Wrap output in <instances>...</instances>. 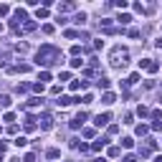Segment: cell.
<instances>
[{"label":"cell","instance_id":"obj_11","mask_svg":"<svg viewBox=\"0 0 162 162\" xmlns=\"http://www.w3.org/2000/svg\"><path fill=\"white\" fill-rule=\"evenodd\" d=\"M134 132H137L139 137H145V134L150 132V127H147V124H137V129H134Z\"/></svg>","mask_w":162,"mask_h":162},{"label":"cell","instance_id":"obj_34","mask_svg":"<svg viewBox=\"0 0 162 162\" xmlns=\"http://www.w3.org/2000/svg\"><path fill=\"white\" fill-rule=\"evenodd\" d=\"M155 46H157V48H162V38H157V40H155Z\"/></svg>","mask_w":162,"mask_h":162},{"label":"cell","instance_id":"obj_19","mask_svg":"<svg viewBox=\"0 0 162 162\" xmlns=\"http://www.w3.org/2000/svg\"><path fill=\"white\" fill-rule=\"evenodd\" d=\"M38 81H40V84H43V81H51V74H48V71H40V76H38Z\"/></svg>","mask_w":162,"mask_h":162},{"label":"cell","instance_id":"obj_17","mask_svg":"<svg viewBox=\"0 0 162 162\" xmlns=\"http://www.w3.org/2000/svg\"><path fill=\"white\" fill-rule=\"evenodd\" d=\"M33 28H36V23H33V20H26V23H23V31H26V33H31Z\"/></svg>","mask_w":162,"mask_h":162},{"label":"cell","instance_id":"obj_30","mask_svg":"<svg viewBox=\"0 0 162 162\" xmlns=\"http://www.w3.org/2000/svg\"><path fill=\"white\" fill-rule=\"evenodd\" d=\"M119 155V147H109V157H117Z\"/></svg>","mask_w":162,"mask_h":162},{"label":"cell","instance_id":"obj_15","mask_svg":"<svg viewBox=\"0 0 162 162\" xmlns=\"http://www.w3.org/2000/svg\"><path fill=\"white\" fill-rule=\"evenodd\" d=\"M0 107H10V96L8 94H0Z\"/></svg>","mask_w":162,"mask_h":162},{"label":"cell","instance_id":"obj_32","mask_svg":"<svg viewBox=\"0 0 162 162\" xmlns=\"http://www.w3.org/2000/svg\"><path fill=\"white\" fill-rule=\"evenodd\" d=\"M5 150H8V142H5V139H3V142H0V155H3V152H5Z\"/></svg>","mask_w":162,"mask_h":162},{"label":"cell","instance_id":"obj_8","mask_svg":"<svg viewBox=\"0 0 162 162\" xmlns=\"http://www.w3.org/2000/svg\"><path fill=\"white\" fill-rule=\"evenodd\" d=\"M117 20H119L122 26H129V23H132V15H129V13H122V15L117 18Z\"/></svg>","mask_w":162,"mask_h":162},{"label":"cell","instance_id":"obj_4","mask_svg":"<svg viewBox=\"0 0 162 162\" xmlns=\"http://www.w3.org/2000/svg\"><path fill=\"white\" fill-rule=\"evenodd\" d=\"M84 122H86V114H84V112H79V114L71 119V127H74V129H79L81 124H84Z\"/></svg>","mask_w":162,"mask_h":162},{"label":"cell","instance_id":"obj_7","mask_svg":"<svg viewBox=\"0 0 162 162\" xmlns=\"http://www.w3.org/2000/svg\"><path fill=\"white\" fill-rule=\"evenodd\" d=\"M74 101H79V99H71V96H61V99H58V107H71Z\"/></svg>","mask_w":162,"mask_h":162},{"label":"cell","instance_id":"obj_10","mask_svg":"<svg viewBox=\"0 0 162 162\" xmlns=\"http://www.w3.org/2000/svg\"><path fill=\"white\" fill-rule=\"evenodd\" d=\"M36 15H38V20H46V18H48V8H38Z\"/></svg>","mask_w":162,"mask_h":162},{"label":"cell","instance_id":"obj_16","mask_svg":"<svg viewBox=\"0 0 162 162\" xmlns=\"http://www.w3.org/2000/svg\"><path fill=\"white\" fill-rule=\"evenodd\" d=\"M46 157H48V160H58V157H61V152H58V150H48V152H46Z\"/></svg>","mask_w":162,"mask_h":162},{"label":"cell","instance_id":"obj_2","mask_svg":"<svg viewBox=\"0 0 162 162\" xmlns=\"http://www.w3.org/2000/svg\"><path fill=\"white\" fill-rule=\"evenodd\" d=\"M127 58H129V53L122 48V46H117V48L112 51V66H124Z\"/></svg>","mask_w":162,"mask_h":162},{"label":"cell","instance_id":"obj_27","mask_svg":"<svg viewBox=\"0 0 162 162\" xmlns=\"http://www.w3.org/2000/svg\"><path fill=\"white\" fill-rule=\"evenodd\" d=\"M66 38H79V31H71V28H69V31H66Z\"/></svg>","mask_w":162,"mask_h":162},{"label":"cell","instance_id":"obj_20","mask_svg":"<svg viewBox=\"0 0 162 162\" xmlns=\"http://www.w3.org/2000/svg\"><path fill=\"white\" fill-rule=\"evenodd\" d=\"M137 114H139V117H147V114H150V109H147V107H142V104H139V107H137Z\"/></svg>","mask_w":162,"mask_h":162},{"label":"cell","instance_id":"obj_3","mask_svg":"<svg viewBox=\"0 0 162 162\" xmlns=\"http://www.w3.org/2000/svg\"><path fill=\"white\" fill-rule=\"evenodd\" d=\"M109 119H112V114H109V112L96 114V117H94V124H96V127H107V124H109Z\"/></svg>","mask_w":162,"mask_h":162},{"label":"cell","instance_id":"obj_29","mask_svg":"<svg viewBox=\"0 0 162 162\" xmlns=\"http://www.w3.org/2000/svg\"><path fill=\"white\" fill-rule=\"evenodd\" d=\"M160 117H162V112H160V109H155V112H152V119H155V122H160Z\"/></svg>","mask_w":162,"mask_h":162},{"label":"cell","instance_id":"obj_1","mask_svg":"<svg viewBox=\"0 0 162 162\" xmlns=\"http://www.w3.org/2000/svg\"><path fill=\"white\" fill-rule=\"evenodd\" d=\"M36 64H38V66H51V64H61V51H58L56 46H51V43L40 46V48H38V53H36Z\"/></svg>","mask_w":162,"mask_h":162},{"label":"cell","instance_id":"obj_12","mask_svg":"<svg viewBox=\"0 0 162 162\" xmlns=\"http://www.w3.org/2000/svg\"><path fill=\"white\" fill-rule=\"evenodd\" d=\"M13 145H15V147H26V145H28V139H26L23 134H20V137H15V142H13Z\"/></svg>","mask_w":162,"mask_h":162},{"label":"cell","instance_id":"obj_23","mask_svg":"<svg viewBox=\"0 0 162 162\" xmlns=\"http://www.w3.org/2000/svg\"><path fill=\"white\" fill-rule=\"evenodd\" d=\"M43 89H46L43 84H33V91H36V94H43Z\"/></svg>","mask_w":162,"mask_h":162},{"label":"cell","instance_id":"obj_5","mask_svg":"<svg viewBox=\"0 0 162 162\" xmlns=\"http://www.w3.org/2000/svg\"><path fill=\"white\" fill-rule=\"evenodd\" d=\"M38 122H40V127H43V129H51V124H53V122H51V114H40Z\"/></svg>","mask_w":162,"mask_h":162},{"label":"cell","instance_id":"obj_9","mask_svg":"<svg viewBox=\"0 0 162 162\" xmlns=\"http://www.w3.org/2000/svg\"><path fill=\"white\" fill-rule=\"evenodd\" d=\"M122 147H124V150H132V147H134V139H132V137H124V139H122Z\"/></svg>","mask_w":162,"mask_h":162},{"label":"cell","instance_id":"obj_21","mask_svg":"<svg viewBox=\"0 0 162 162\" xmlns=\"http://www.w3.org/2000/svg\"><path fill=\"white\" fill-rule=\"evenodd\" d=\"M3 122H8V124H10V122H15V114H13V112H8V114H3Z\"/></svg>","mask_w":162,"mask_h":162},{"label":"cell","instance_id":"obj_24","mask_svg":"<svg viewBox=\"0 0 162 162\" xmlns=\"http://www.w3.org/2000/svg\"><path fill=\"white\" fill-rule=\"evenodd\" d=\"M8 13H10V5L3 3V5H0V15H8Z\"/></svg>","mask_w":162,"mask_h":162},{"label":"cell","instance_id":"obj_33","mask_svg":"<svg viewBox=\"0 0 162 162\" xmlns=\"http://www.w3.org/2000/svg\"><path fill=\"white\" fill-rule=\"evenodd\" d=\"M124 162H137V160H134L132 155H127V157H124Z\"/></svg>","mask_w":162,"mask_h":162},{"label":"cell","instance_id":"obj_26","mask_svg":"<svg viewBox=\"0 0 162 162\" xmlns=\"http://www.w3.org/2000/svg\"><path fill=\"white\" fill-rule=\"evenodd\" d=\"M114 5H117L119 10H124V8H127V0H117V3H114Z\"/></svg>","mask_w":162,"mask_h":162},{"label":"cell","instance_id":"obj_13","mask_svg":"<svg viewBox=\"0 0 162 162\" xmlns=\"http://www.w3.org/2000/svg\"><path fill=\"white\" fill-rule=\"evenodd\" d=\"M114 101H117V96H114L112 91H107V94H104V104H114Z\"/></svg>","mask_w":162,"mask_h":162},{"label":"cell","instance_id":"obj_6","mask_svg":"<svg viewBox=\"0 0 162 162\" xmlns=\"http://www.w3.org/2000/svg\"><path fill=\"white\" fill-rule=\"evenodd\" d=\"M107 142H109L107 137H99V139H94V142H91V150H94V152H99L101 147H104V145H107Z\"/></svg>","mask_w":162,"mask_h":162},{"label":"cell","instance_id":"obj_28","mask_svg":"<svg viewBox=\"0 0 162 162\" xmlns=\"http://www.w3.org/2000/svg\"><path fill=\"white\" fill-rule=\"evenodd\" d=\"M71 66H74V69H79V66H84V61H81V58H74V61H71Z\"/></svg>","mask_w":162,"mask_h":162},{"label":"cell","instance_id":"obj_36","mask_svg":"<svg viewBox=\"0 0 162 162\" xmlns=\"http://www.w3.org/2000/svg\"><path fill=\"white\" fill-rule=\"evenodd\" d=\"M155 162H162V155H160V157H155Z\"/></svg>","mask_w":162,"mask_h":162},{"label":"cell","instance_id":"obj_35","mask_svg":"<svg viewBox=\"0 0 162 162\" xmlns=\"http://www.w3.org/2000/svg\"><path fill=\"white\" fill-rule=\"evenodd\" d=\"M94 162H107V160H104V157H96V160H94Z\"/></svg>","mask_w":162,"mask_h":162},{"label":"cell","instance_id":"obj_25","mask_svg":"<svg viewBox=\"0 0 162 162\" xmlns=\"http://www.w3.org/2000/svg\"><path fill=\"white\" fill-rule=\"evenodd\" d=\"M150 64H152V61H150V58H142V61H139V69H147Z\"/></svg>","mask_w":162,"mask_h":162},{"label":"cell","instance_id":"obj_14","mask_svg":"<svg viewBox=\"0 0 162 162\" xmlns=\"http://www.w3.org/2000/svg\"><path fill=\"white\" fill-rule=\"evenodd\" d=\"M109 86H112V81L101 76V79H99V89H109Z\"/></svg>","mask_w":162,"mask_h":162},{"label":"cell","instance_id":"obj_18","mask_svg":"<svg viewBox=\"0 0 162 162\" xmlns=\"http://www.w3.org/2000/svg\"><path fill=\"white\" fill-rule=\"evenodd\" d=\"M74 20H76V23H79V26H84V23H86V13H79V15L74 18Z\"/></svg>","mask_w":162,"mask_h":162},{"label":"cell","instance_id":"obj_31","mask_svg":"<svg viewBox=\"0 0 162 162\" xmlns=\"http://www.w3.org/2000/svg\"><path fill=\"white\" fill-rule=\"evenodd\" d=\"M23 162H36V155H33V152H31V155H26V157H23Z\"/></svg>","mask_w":162,"mask_h":162},{"label":"cell","instance_id":"obj_22","mask_svg":"<svg viewBox=\"0 0 162 162\" xmlns=\"http://www.w3.org/2000/svg\"><path fill=\"white\" fill-rule=\"evenodd\" d=\"M147 71H150V74H157V71H160V64H150Z\"/></svg>","mask_w":162,"mask_h":162}]
</instances>
